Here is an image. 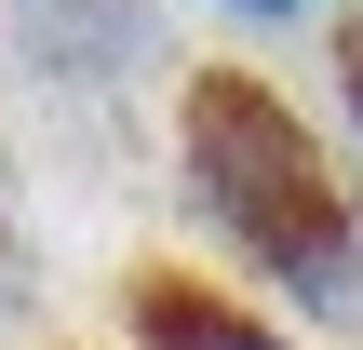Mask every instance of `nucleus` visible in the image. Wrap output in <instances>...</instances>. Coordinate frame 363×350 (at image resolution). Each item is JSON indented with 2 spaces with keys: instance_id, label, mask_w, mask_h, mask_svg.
Listing matches in <instances>:
<instances>
[{
  "instance_id": "nucleus-3",
  "label": "nucleus",
  "mask_w": 363,
  "mask_h": 350,
  "mask_svg": "<svg viewBox=\"0 0 363 350\" xmlns=\"http://www.w3.org/2000/svg\"><path fill=\"white\" fill-rule=\"evenodd\" d=\"M0 27H13V54H27L40 81H67V94H94V81H121V67L148 54V13H135V0H0Z\"/></svg>"
},
{
  "instance_id": "nucleus-1",
  "label": "nucleus",
  "mask_w": 363,
  "mask_h": 350,
  "mask_svg": "<svg viewBox=\"0 0 363 350\" xmlns=\"http://www.w3.org/2000/svg\"><path fill=\"white\" fill-rule=\"evenodd\" d=\"M175 189L242 297L310 337H363V175L269 67L216 54L175 81Z\"/></svg>"
},
{
  "instance_id": "nucleus-4",
  "label": "nucleus",
  "mask_w": 363,
  "mask_h": 350,
  "mask_svg": "<svg viewBox=\"0 0 363 350\" xmlns=\"http://www.w3.org/2000/svg\"><path fill=\"white\" fill-rule=\"evenodd\" d=\"M337 148L363 175V13H337Z\"/></svg>"
},
{
  "instance_id": "nucleus-5",
  "label": "nucleus",
  "mask_w": 363,
  "mask_h": 350,
  "mask_svg": "<svg viewBox=\"0 0 363 350\" xmlns=\"http://www.w3.org/2000/svg\"><path fill=\"white\" fill-rule=\"evenodd\" d=\"M216 13H229V27H310L323 0H216Z\"/></svg>"
},
{
  "instance_id": "nucleus-2",
  "label": "nucleus",
  "mask_w": 363,
  "mask_h": 350,
  "mask_svg": "<svg viewBox=\"0 0 363 350\" xmlns=\"http://www.w3.org/2000/svg\"><path fill=\"white\" fill-rule=\"evenodd\" d=\"M121 337L135 350H310L269 297H242L229 270H189V256L121 270Z\"/></svg>"
}]
</instances>
